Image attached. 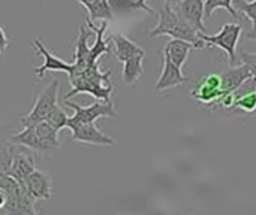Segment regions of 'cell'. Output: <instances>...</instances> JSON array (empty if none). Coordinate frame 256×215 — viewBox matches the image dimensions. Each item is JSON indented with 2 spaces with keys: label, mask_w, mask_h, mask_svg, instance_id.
Here are the masks:
<instances>
[{
  "label": "cell",
  "mask_w": 256,
  "mask_h": 215,
  "mask_svg": "<svg viewBox=\"0 0 256 215\" xmlns=\"http://www.w3.org/2000/svg\"><path fill=\"white\" fill-rule=\"evenodd\" d=\"M148 36H171L176 39H183L190 43L196 49L206 48V42L201 39L200 31L194 28L188 21H184L172 7V3L166 1L159 12V21L156 27L148 33Z\"/></svg>",
  "instance_id": "cell-1"
},
{
  "label": "cell",
  "mask_w": 256,
  "mask_h": 215,
  "mask_svg": "<svg viewBox=\"0 0 256 215\" xmlns=\"http://www.w3.org/2000/svg\"><path fill=\"white\" fill-rule=\"evenodd\" d=\"M0 189L8 195L4 214H36L34 199L21 187V184L0 169Z\"/></svg>",
  "instance_id": "cell-2"
},
{
  "label": "cell",
  "mask_w": 256,
  "mask_h": 215,
  "mask_svg": "<svg viewBox=\"0 0 256 215\" xmlns=\"http://www.w3.org/2000/svg\"><path fill=\"white\" fill-rule=\"evenodd\" d=\"M58 79L57 78H52L51 82L38 94V99L32 108V111L21 117V126L22 127H27V126H34L40 121H45L50 115V112L58 105L57 103V97H58V90H60V85H58Z\"/></svg>",
  "instance_id": "cell-3"
},
{
  "label": "cell",
  "mask_w": 256,
  "mask_h": 215,
  "mask_svg": "<svg viewBox=\"0 0 256 215\" xmlns=\"http://www.w3.org/2000/svg\"><path fill=\"white\" fill-rule=\"evenodd\" d=\"M242 33H243V25L240 24H232V22H225L220 28L219 33L216 34H207V33H202L200 31V36L201 39L207 43V45H212V46H218L220 48L222 51L226 52L228 55V60H230V64L231 66H236L237 64V45H238V40L242 37Z\"/></svg>",
  "instance_id": "cell-4"
},
{
  "label": "cell",
  "mask_w": 256,
  "mask_h": 215,
  "mask_svg": "<svg viewBox=\"0 0 256 215\" xmlns=\"http://www.w3.org/2000/svg\"><path fill=\"white\" fill-rule=\"evenodd\" d=\"M190 97L204 106H220V102L225 97L222 73H208L200 78L190 90Z\"/></svg>",
  "instance_id": "cell-5"
},
{
  "label": "cell",
  "mask_w": 256,
  "mask_h": 215,
  "mask_svg": "<svg viewBox=\"0 0 256 215\" xmlns=\"http://www.w3.org/2000/svg\"><path fill=\"white\" fill-rule=\"evenodd\" d=\"M64 105L75 111V114L72 117H69L66 129L76 126V124H82V123H96V120H99L102 117H106V118L117 117L112 100H98L88 106H81L68 99V100H64Z\"/></svg>",
  "instance_id": "cell-6"
},
{
  "label": "cell",
  "mask_w": 256,
  "mask_h": 215,
  "mask_svg": "<svg viewBox=\"0 0 256 215\" xmlns=\"http://www.w3.org/2000/svg\"><path fill=\"white\" fill-rule=\"evenodd\" d=\"M69 84L72 85V90L64 96V100L70 99L72 96H75L78 93L92 94L93 97H96L99 100H111L112 90H114L111 82L88 79V78H84V76H76L74 79H69Z\"/></svg>",
  "instance_id": "cell-7"
},
{
  "label": "cell",
  "mask_w": 256,
  "mask_h": 215,
  "mask_svg": "<svg viewBox=\"0 0 256 215\" xmlns=\"http://www.w3.org/2000/svg\"><path fill=\"white\" fill-rule=\"evenodd\" d=\"M69 130H70L69 139L72 142H80L87 145H105V147H111L116 144V141L108 135H105L104 132H100L94 123L76 124L69 127Z\"/></svg>",
  "instance_id": "cell-8"
},
{
  "label": "cell",
  "mask_w": 256,
  "mask_h": 215,
  "mask_svg": "<svg viewBox=\"0 0 256 215\" xmlns=\"http://www.w3.org/2000/svg\"><path fill=\"white\" fill-rule=\"evenodd\" d=\"M174 10L188 21L198 31L207 33L204 18H206V0H177L172 3Z\"/></svg>",
  "instance_id": "cell-9"
},
{
  "label": "cell",
  "mask_w": 256,
  "mask_h": 215,
  "mask_svg": "<svg viewBox=\"0 0 256 215\" xmlns=\"http://www.w3.org/2000/svg\"><path fill=\"white\" fill-rule=\"evenodd\" d=\"M32 42H33V46H34L36 54H39V55L44 57V63H42L39 67H34V69H33V72H34L39 78H44L45 73H48V72H56V70H58V72H66V73L69 75V73L74 70V63H68V61H64L63 58H60V57L54 55L52 52H50V51L45 48V45H44L38 37H33Z\"/></svg>",
  "instance_id": "cell-10"
},
{
  "label": "cell",
  "mask_w": 256,
  "mask_h": 215,
  "mask_svg": "<svg viewBox=\"0 0 256 215\" xmlns=\"http://www.w3.org/2000/svg\"><path fill=\"white\" fill-rule=\"evenodd\" d=\"M24 189L34 201H46L52 196V180L48 174L34 169L26 180Z\"/></svg>",
  "instance_id": "cell-11"
},
{
  "label": "cell",
  "mask_w": 256,
  "mask_h": 215,
  "mask_svg": "<svg viewBox=\"0 0 256 215\" xmlns=\"http://www.w3.org/2000/svg\"><path fill=\"white\" fill-rule=\"evenodd\" d=\"M186 82H189V78L183 75V72L178 66H176L166 55H164L162 72H160V76L154 85L156 91H165L170 88H176V87H180Z\"/></svg>",
  "instance_id": "cell-12"
},
{
  "label": "cell",
  "mask_w": 256,
  "mask_h": 215,
  "mask_svg": "<svg viewBox=\"0 0 256 215\" xmlns=\"http://www.w3.org/2000/svg\"><path fill=\"white\" fill-rule=\"evenodd\" d=\"M231 109L244 114H252L256 111V78L248 79L236 93Z\"/></svg>",
  "instance_id": "cell-13"
},
{
  "label": "cell",
  "mask_w": 256,
  "mask_h": 215,
  "mask_svg": "<svg viewBox=\"0 0 256 215\" xmlns=\"http://www.w3.org/2000/svg\"><path fill=\"white\" fill-rule=\"evenodd\" d=\"M220 73H222V82H224L225 96L236 93L248 79H250L254 76L250 69L243 63L240 66H231L230 69H226V70H224Z\"/></svg>",
  "instance_id": "cell-14"
},
{
  "label": "cell",
  "mask_w": 256,
  "mask_h": 215,
  "mask_svg": "<svg viewBox=\"0 0 256 215\" xmlns=\"http://www.w3.org/2000/svg\"><path fill=\"white\" fill-rule=\"evenodd\" d=\"M8 142L16 144L20 147H24V148H28L30 151H34V153H39V154H45V153L51 151L46 147V144L40 139V136L38 135L34 126L22 127V130L18 132L16 135H14Z\"/></svg>",
  "instance_id": "cell-15"
},
{
  "label": "cell",
  "mask_w": 256,
  "mask_h": 215,
  "mask_svg": "<svg viewBox=\"0 0 256 215\" xmlns=\"http://www.w3.org/2000/svg\"><path fill=\"white\" fill-rule=\"evenodd\" d=\"M86 24H87V27L94 33V36H96V40H94V43L90 46V60L93 61V63H96V61H99V58L104 55V54H110L111 52V49H110V39H106L105 40V31H106V28H108V22L106 21H102V25L100 27H96L94 25V22L90 19V18H86Z\"/></svg>",
  "instance_id": "cell-16"
},
{
  "label": "cell",
  "mask_w": 256,
  "mask_h": 215,
  "mask_svg": "<svg viewBox=\"0 0 256 215\" xmlns=\"http://www.w3.org/2000/svg\"><path fill=\"white\" fill-rule=\"evenodd\" d=\"M110 40L114 43V55L120 63H124L126 60H129L135 55L146 54V51L140 45H136L135 42H132L130 39H128L126 36H123L120 33L111 34Z\"/></svg>",
  "instance_id": "cell-17"
},
{
  "label": "cell",
  "mask_w": 256,
  "mask_h": 215,
  "mask_svg": "<svg viewBox=\"0 0 256 215\" xmlns=\"http://www.w3.org/2000/svg\"><path fill=\"white\" fill-rule=\"evenodd\" d=\"M194 43L183 40V39H176L172 37L164 48V55H166L176 66H178L180 69H183V66L188 61V57L190 54V51L194 49Z\"/></svg>",
  "instance_id": "cell-18"
},
{
  "label": "cell",
  "mask_w": 256,
  "mask_h": 215,
  "mask_svg": "<svg viewBox=\"0 0 256 215\" xmlns=\"http://www.w3.org/2000/svg\"><path fill=\"white\" fill-rule=\"evenodd\" d=\"M144 55L146 54L135 55V57H132L123 63V81H124V84L135 85L141 79L142 72H144V67H142Z\"/></svg>",
  "instance_id": "cell-19"
},
{
  "label": "cell",
  "mask_w": 256,
  "mask_h": 215,
  "mask_svg": "<svg viewBox=\"0 0 256 215\" xmlns=\"http://www.w3.org/2000/svg\"><path fill=\"white\" fill-rule=\"evenodd\" d=\"M78 3H81L87 9L88 18L92 21H94V19L108 21V19L112 18L111 4L104 1V0H78Z\"/></svg>",
  "instance_id": "cell-20"
},
{
  "label": "cell",
  "mask_w": 256,
  "mask_h": 215,
  "mask_svg": "<svg viewBox=\"0 0 256 215\" xmlns=\"http://www.w3.org/2000/svg\"><path fill=\"white\" fill-rule=\"evenodd\" d=\"M236 9L237 12H242L243 15H246L250 22H252V30L248 33V39H254L256 40V0L254 1H246V0H234Z\"/></svg>",
  "instance_id": "cell-21"
},
{
  "label": "cell",
  "mask_w": 256,
  "mask_h": 215,
  "mask_svg": "<svg viewBox=\"0 0 256 215\" xmlns=\"http://www.w3.org/2000/svg\"><path fill=\"white\" fill-rule=\"evenodd\" d=\"M234 0H206V18H212L216 9H226L234 18H240L237 9L232 6Z\"/></svg>",
  "instance_id": "cell-22"
},
{
  "label": "cell",
  "mask_w": 256,
  "mask_h": 215,
  "mask_svg": "<svg viewBox=\"0 0 256 215\" xmlns=\"http://www.w3.org/2000/svg\"><path fill=\"white\" fill-rule=\"evenodd\" d=\"M68 120H69V117H68V114L64 112V109H62L58 105L50 112V115H48V118H46V121L51 124V126H54L57 130H62V129H66V126H68Z\"/></svg>",
  "instance_id": "cell-23"
},
{
  "label": "cell",
  "mask_w": 256,
  "mask_h": 215,
  "mask_svg": "<svg viewBox=\"0 0 256 215\" xmlns=\"http://www.w3.org/2000/svg\"><path fill=\"white\" fill-rule=\"evenodd\" d=\"M240 58H242V63L246 64L252 75L256 78V52H248V51H240Z\"/></svg>",
  "instance_id": "cell-24"
},
{
  "label": "cell",
  "mask_w": 256,
  "mask_h": 215,
  "mask_svg": "<svg viewBox=\"0 0 256 215\" xmlns=\"http://www.w3.org/2000/svg\"><path fill=\"white\" fill-rule=\"evenodd\" d=\"M9 39H8V34H6V31H4V28L0 25V57L8 51V48H9Z\"/></svg>",
  "instance_id": "cell-25"
},
{
  "label": "cell",
  "mask_w": 256,
  "mask_h": 215,
  "mask_svg": "<svg viewBox=\"0 0 256 215\" xmlns=\"http://www.w3.org/2000/svg\"><path fill=\"white\" fill-rule=\"evenodd\" d=\"M132 7L142 9V10H146V12H148V13H154V9L150 7V6L147 4V0H135V1L132 3Z\"/></svg>",
  "instance_id": "cell-26"
},
{
  "label": "cell",
  "mask_w": 256,
  "mask_h": 215,
  "mask_svg": "<svg viewBox=\"0 0 256 215\" xmlns=\"http://www.w3.org/2000/svg\"><path fill=\"white\" fill-rule=\"evenodd\" d=\"M166 1H170V3H176L177 0H166Z\"/></svg>",
  "instance_id": "cell-27"
},
{
  "label": "cell",
  "mask_w": 256,
  "mask_h": 215,
  "mask_svg": "<svg viewBox=\"0 0 256 215\" xmlns=\"http://www.w3.org/2000/svg\"><path fill=\"white\" fill-rule=\"evenodd\" d=\"M104 1H106V3H110V0H104Z\"/></svg>",
  "instance_id": "cell-28"
}]
</instances>
